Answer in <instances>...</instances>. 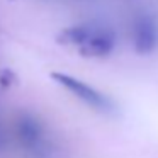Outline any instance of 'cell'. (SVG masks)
Instances as JSON below:
<instances>
[{"label": "cell", "instance_id": "6da1fadb", "mask_svg": "<svg viewBox=\"0 0 158 158\" xmlns=\"http://www.w3.org/2000/svg\"><path fill=\"white\" fill-rule=\"evenodd\" d=\"M58 43L77 48L85 58H106L116 46V32L102 24H78L63 29L58 34Z\"/></svg>", "mask_w": 158, "mask_h": 158}, {"label": "cell", "instance_id": "7a4b0ae2", "mask_svg": "<svg viewBox=\"0 0 158 158\" xmlns=\"http://www.w3.org/2000/svg\"><path fill=\"white\" fill-rule=\"evenodd\" d=\"M15 139L26 158H53L55 148L46 127L32 114H21L15 121Z\"/></svg>", "mask_w": 158, "mask_h": 158}, {"label": "cell", "instance_id": "3957f363", "mask_svg": "<svg viewBox=\"0 0 158 158\" xmlns=\"http://www.w3.org/2000/svg\"><path fill=\"white\" fill-rule=\"evenodd\" d=\"M51 78L58 85H61L65 90H68L73 97L82 100L85 106L92 107L97 112H102V114H114L116 112V106H114L112 100L106 94L97 90L95 87L85 83L83 80L75 78V77L68 75V73H61V72H53Z\"/></svg>", "mask_w": 158, "mask_h": 158}, {"label": "cell", "instance_id": "277c9868", "mask_svg": "<svg viewBox=\"0 0 158 158\" xmlns=\"http://www.w3.org/2000/svg\"><path fill=\"white\" fill-rule=\"evenodd\" d=\"M131 41L138 55H150L158 48V21L150 12H141L131 24Z\"/></svg>", "mask_w": 158, "mask_h": 158}]
</instances>
